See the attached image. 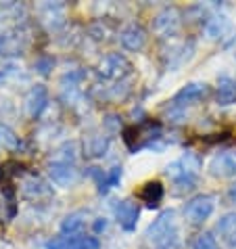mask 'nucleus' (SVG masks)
I'll return each instance as SVG.
<instances>
[{"instance_id": "obj_1", "label": "nucleus", "mask_w": 236, "mask_h": 249, "mask_svg": "<svg viewBox=\"0 0 236 249\" xmlns=\"http://www.w3.org/2000/svg\"><path fill=\"white\" fill-rule=\"evenodd\" d=\"M147 239L155 249H182L176 212L168 210L159 213V218L147 228Z\"/></svg>"}, {"instance_id": "obj_2", "label": "nucleus", "mask_w": 236, "mask_h": 249, "mask_svg": "<svg viewBox=\"0 0 236 249\" xmlns=\"http://www.w3.org/2000/svg\"><path fill=\"white\" fill-rule=\"evenodd\" d=\"M199 170H201V159L194 153H186L182 159L168 165V176L171 178L176 191L184 193V191H192L197 186Z\"/></svg>"}, {"instance_id": "obj_3", "label": "nucleus", "mask_w": 236, "mask_h": 249, "mask_svg": "<svg viewBox=\"0 0 236 249\" xmlns=\"http://www.w3.org/2000/svg\"><path fill=\"white\" fill-rule=\"evenodd\" d=\"M159 136H161V128H159V124L152 122H144L140 126H130L123 130V141L132 151L152 144V141H157Z\"/></svg>"}, {"instance_id": "obj_4", "label": "nucleus", "mask_w": 236, "mask_h": 249, "mask_svg": "<svg viewBox=\"0 0 236 249\" xmlns=\"http://www.w3.org/2000/svg\"><path fill=\"white\" fill-rule=\"evenodd\" d=\"M132 71H134L132 63L119 53L107 54L99 65V75L105 80H123V78H128V75H132Z\"/></svg>"}, {"instance_id": "obj_5", "label": "nucleus", "mask_w": 236, "mask_h": 249, "mask_svg": "<svg viewBox=\"0 0 236 249\" xmlns=\"http://www.w3.org/2000/svg\"><path fill=\"white\" fill-rule=\"evenodd\" d=\"M213 207H215L213 195H197L186 203L184 216L192 226H197V224H203L205 220H209V216L213 213Z\"/></svg>"}, {"instance_id": "obj_6", "label": "nucleus", "mask_w": 236, "mask_h": 249, "mask_svg": "<svg viewBox=\"0 0 236 249\" xmlns=\"http://www.w3.org/2000/svg\"><path fill=\"white\" fill-rule=\"evenodd\" d=\"M180 25H182V21H180L178 9L176 6H165L163 11L157 13L155 21H152V30H155V34L161 38H171L178 34Z\"/></svg>"}, {"instance_id": "obj_7", "label": "nucleus", "mask_w": 236, "mask_h": 249, "mask_svg": "<svg viewBox=\"0 0 236 249\" xmlns=\"http://www.w3.org/2000/svg\"><path fill=\"white\" fill-rule=\"evenodd\" d=\"M115 218L123 231L132 232L138 224V218H140V207L132 199H121L115 203Z\"/></svg>"}, {"instance_id": "obj_8", "label": "nucleus", "mask_w": 236, "mask_h": 249, "mask_svg": "<svg viewBox=\"0 0 236 249\" xmlns=\"http://www.w3.org/2000/svg\"><path fill=\"white\" fill-rule=\"evenodd\" d=\"M48 176H51V180L59 186H73L78 182V170H75L73 163H65V161H51L48 163Z\"/></svg>"}, {"instance_id": "obj_9", "label": "nucleus", "mask_w": 236, "mask_h": 249, "mask_svg": "<svg viewBox=\"0 0 236 249\" xmlns=\"http://www.w3.org/2000/svg\"><path fill=\"white\" fill-rule=\"evenodd\" d=\"M48 105V88L44 84H36L32 86V90L25 96V111L32 120H38L42 111Z\"/></svg>"}, {"instance_id": "obj_10", "label": "nucleus", "mask_w": 236, "mask_h": 249, "mask_svg": "<svg viewBox=\"0 0 236 249\" xmlns=\"http://www.w3.org/2000/svg\"><path fill=\"white\" fill-rule=\"evenodd\" d=\"M209 172L215 178L236 176V151H224V153H218L209 161Z\"/></svg>"}, {"instance_id": "obj_11", "label": "nucleus", "mask_w": 236, "mask_h": 249, "mask_svg": "<svg viewBox=\"0 0 236 249\" xmlns=\"http://www.w3.org/2000/svg\"><path fill=\"white\" fill-rule=\"evenodd\" d=\"M119 42L126 51H140L147 44V30L140 23H130L119 32Z\"/></svg>"}, {"instance_id": "obj_12", "label": "nucleus", "mask_w": 236, "mask_h": 249, "mask_svg": "<svg viewBox=\"0 0 236 249\" xmlns=\"http://www.w3.org/2000/svg\"><path fill=\"white\" fill-rule=\"evenodd\" d=\"M205 96H209V86L207 84H188L173 96L171 105L173 107H184V105H190V103H194V101L205 99Z\"/></svg>"}, {"instance_id": "obj_13", "label": "nucleus", "mask_w": 236, "mask_h": 249, "mask_svg": "<svg viewBox=\"0 0 236 249\" xmlns=\"http://www.w3.org/2000/svg\"><path fill=\"white\" fill-rule=\"evenodd\" d=\"M163 184L159 180H152V182H147L140 186V191L136 193V197L140 199V201L147 205V207H159V203L163 201Z\"/></svg>"}, {"instance_id": "obj_14", "label": "nucleus", "mask_w": 236, "mask_h": 249, "mask_svg": "<svg viewBox=\"0 0 236 249\" xmlns=\"http://www.w3.org/2000/svg\"><path fill=\"white\" fill-rule=\"evenodd\" d=\"M218 232L224 239V243H228L230 247H236V212H228L219 218Z\"/></svg>"}, {"instance_id": "obj_15", "label": "nucleus", "mask_w": 236, "mask_h": 249, "mask_svg": "<svg viewBox=\"0 0 236 249\" xmlns=\"http://www.w3.org/2000/svg\"><path fill=\"white\" fill-rule=\"evenodd\" d=\"M84 224H86V212H73L65 216V220L61 222V232L67 234V237H75V234H82Z\"/></svg>"}, {"instance_id": "obj_16", "label": "nucleus", "mask_w": 236, "mask_h": 249, "mask_svg": "<svg viewBox=\"0 0 236 249\" xmlns=\"http://www.w3.org/2000/svg\"><path fill=\"white\" fill-rule=\"evenodd\" d=\"M215 99H218L219 105H230V103H234L236 101V82L230 78H219Z\"/></svg>"}, {"instance_id": "obj_17", "label": "nucleus", "mask_w": 236, "mask_h": 249, "mask_svg": "<svg viewBox=\"0 0 236 249\" xmlns=\"http://www.w3.org/2000/svg\"><path fill=\"white\" fill-rule=\"evenodd\" d=\"M109 136H102V134H94V136H90L86 144H84V149H86V155L88 157H102L107 153V149H109Z\"/></svg>"}, {"instance_id": "obj_18", "label": "nucleus", "mask_w": 236, "mask_h": 249, "mask_svg": "<svg viewBox=\"0 0 236 249\" xmlns=\"http://www.w3.org/2000/svg\"><path fill=\"white\" fill-rule=\"evenodd\" d=\"M23 51L21 36L15 34H0V54H19Z\"/></svg>"}, {"instance_id": "obj_19", "label": "nucleus", "mask_w": 236, "mask_h": 249, "mask_svg": "<svg viewBox=\"0 0 236 249\" xmlns=\"http://www.w3.org/2000/svg\"><path fill=\"white\" fill-rule=\"evenodd\" d=\"M23 193H25V197H30V199H42V197L51 195V189H48L46 182H42L40 178H30V180H25V184H23Z\"/></svg>"}, {"instance_id": "obj_20", "label": "nucleus", "mask_w": 236, "mask_h": 249, "mask_svg": "<svg viewBox=\"0 0 236 249\" xmlns=\"http://www.w3.org/2000/svg\"><path fill=\"white\" fill-rule=\"evenodd\" d=\"M82 237L84 234H75V237L61 234V237H54L48 241L46 249H82Z\"/></svg>"}, {"instance_id": "obj_21", "label": "nucleus", "mask_w": 236, "mask_h": 249, "mask_svg": "<svg viewBox=\"0 0 236 249\" xmlns=\"http://www.w3.org/2000/svg\"><path fill=\"white\" fill-rule=\"evenodd\" d=\"M121 180V165H113L105 176H102V180L99 182V191L101 193H107L109 189H113V186H117Z\"/></svg>"}, {"instance_id": "obj_22", "label": "nucleus", "mask_w": 236, "mask_h": 249, "mask_svg": "<svg viewBox=\"0 0 236 249\" xmlns=\"http://www.w3.org/2000/svg\"><path fill=\"white\" fill-rule=\"evenodd\" d=\"M226 30H230V23H228L226 17H213L211 21L207 23V34H209L211 38H221Z\"/></svg>"}, {"instance_id": "obj_23", "label": "nucleus", "mask_w": 236, "mask_h": 249, "mask_svg": "<svg viewBox=\"0 0 236 249\" xmlns=\"http://www.w3.org/2000/svg\"><path fill=\"white\" fill-rule=\"evenodd\" d=\"M192 249H218V239L213 232H201L192 241Z\"/></svg>"}, {"instance_id": "obj_24", "label": "nucleus", "mask_w": 236, "mask_h": 249, "mask_svg": "<svg viewBox=\"0 0 236 249\" xmlns=\"http://www.w3.org/2000/svg\"><path fill=\"white\" fill-rule=\"evenodd\" d=\"M52 65H54V61L51 59V57H44V59H40V61H36V69L42 75H46L48 71H51L52 69Z\"/></svg>"}, {"instance_id": "obj_25", "label": "nucleus", "mask_w": 236, "mask_h": 249, "mask_svg": "<svg viewBox=\"0 0 236 249\" xmlns=\"http://www.w3.org/2000/svg\"><path fill=\"white\" fill-rule=\"evenodd\" d=\"M82 249H101V243L96 237H82Z\"/></svg>"}, {"instance_id": "obj_26", "label": "nucleus", "mask_w": 236, "mask_h": 249, "mask_svg": "<svg viewBox=\"0 0 236 249\" xmlns=\"http://www.w3.org/2000/svg\"><path fill=\"white\" fill-rule=\"evenodd\" d=\"M102 231H107V220H105V218H96V220H94V232L99 234V232H102Z\"/></svg>"}, {"instance_id": "obj_27", "label": "nucleus", "mask_w": 236, "mask_h": 249, "mask_svg": "<svg viewBox=\"0 0 236 249\" xmlns=\"http://www.w3.org/2000/svg\"><path fill=\"white\" fill-rule=\"evenodd\" d=\"M228 197H230L232 203H236V182L230 186V191H228Z\"/></svg>"}]
</instances>
